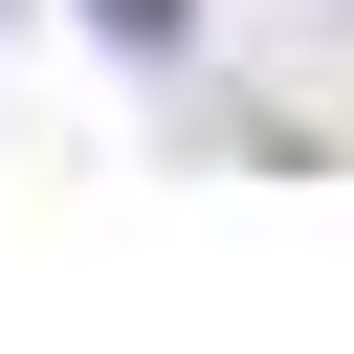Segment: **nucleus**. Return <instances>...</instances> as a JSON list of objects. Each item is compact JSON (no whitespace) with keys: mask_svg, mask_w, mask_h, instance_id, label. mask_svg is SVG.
<instances>
[{"mask_svg":"<svg viewBox=\"0 0 354 354\" xmlns=\"http://www.w3.org/2000/svg\"><path fill=\"white\" fill-rule=\"evenodd\" d=\"M88 22H111V44H133V66H155V44H177V22H199V0H88Z\"/></svg>","mask_w":354,"mask_h":354,"instance_id":"f257e3e1","label":"nucleus"}]
</instances>
